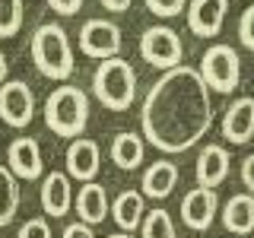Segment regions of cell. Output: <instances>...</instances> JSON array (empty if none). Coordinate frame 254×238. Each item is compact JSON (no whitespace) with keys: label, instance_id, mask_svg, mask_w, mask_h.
I'll list each match as a JSON object with an SVG mask.
<instances>
[{"label":"cell","instance_id":"cell-22","mask_svg":"<svg viewBox=\"0 0 254 238\" xmlns=\"http://www.w3.org/2000/svg\"><path fill=\"white\" fill-rule=\"evenodd\" d=\"M140 235H143V238H175V222H172V216H169V210L143 213Z\"/></svg>","mask_w":254,"mask_h":238},{"label":"cell","instance_id":"cell-6","mask_svg":"<svg viewBox=\"0 0 254 238\" xmlns=\"http://www.w3.org/2000/svg\"><path fill=\"white\" fill-rule=\"evenodd\" d=\"M140 54H143V60H146L149 67L172 70V67L181 63L185 48H181L178 32H172L169 26H153V29L143 32V38H140Z\"/></svg>","mask_w":254,"mask_h":238},{"label":"cell","instance_id":"cell-8","mask_svg":"<svg viewBox=\"0 0 254 238\" xmlns=\"http://www.w3.org/2000/svg\"><path fill=\"white\" fill-rule=\"evenodd\" d=\"M79 51L95 60L118 58V51H121V29L108 19H89L79 29Z\"/></svg>","mask_w":254,"mask_h":238},{"label":"cell","instance_id":"cell-10","mask_svg":"<svg viewBox=\"0 0 254 238\" xmlns=\"http://www.w3.org/2000/svg\"><path fill=\"white\" fill-rule=\"evenodd\" d=\"M219 213V197L216 190L210 187H194L185 194V200H181V219H185L188 229H194V232H203V229L213 226V219H216Z\"/></svg>","mask_w":254,"mask_h":238},{"label":"cell","instance_id":"cell-7","mask_svg":"<svg viewBox=\"0 0 254 238\" xmlns=\"http://www.w3.org/2000/svg\"><path fill=\"white\" fill-rule=\"evenodd\" d=\"M35 118V95L22 79H6L0 83V121L10 127H29Z\"/></svg>","mask_w":254,"mask_h":238},{"label":"cell","instance_id":"cell-31","mask_svg":"<svg viewBox=\"0 0 254 238\" xmlns=\"http://www.w3.org/2000/svg\"><path fill=\"white\" fill-rule=\"evenodd\" d=\"M6 70H10V67H6V54H3V48H0V83L6 79Z\"/></svg>","mask_w":254,"mask_h":238},{"label":"cell","instance_id":"cell-27","mask_svg":"<svg viewBox=\"0 0 254 238\" xmlns=\"http://www.w3.org/2000/svg\"><path fill=\"white\" fill-rule=\"evenodd\" d=\"M48 6L61 16H76L79 6H83V0H48Z\"/></svg>","mask_w":254,"mask_h":238},{"label":"cell","instance_id":"cell-29","mask_svg":"<svg viewBox=\"0 0 254 238\" xmlns=\"http://www.w3.org/2000/svg\"><path fill=\"white\" fill-rule=\"evenodd\" d=\"M61 238H95V235H92V226H86V222H70Z\"/></svg>","mask_w":254,"mask_h":238},{"label":"cell","instance_id":"cell-17","mask_svg":"<svg viewBox=\"0 0 254 238\" xmlns=\"http://www.w3.org/2000/svg\"><path fill=\"white\" fill-rule=\"evenodd\" d=\"M175 184H178V165L169 162V159H159L143 172V194L153 197V200H165Z\"/></svg>","mask_w":254,"mask_h":238},{"label":"cell","instance_id":"cell-4","mask_svg":"<svg viewBox=\"0 0 254 238\" xmlns=\"http://www.w3.org/2000/svg\"><path fill=\"white\" fill-rule=\"evenodd\" d=\"M92 92L108 111H127L137 99V73L124 58L99 60L92 73Z\"/></svg>","mask_w":254,"mask_h":238},{"label":"cell","instance_id":"cell-25","mask_svg":"<svg viewBox=\"0 0 254 238\" xmlns=\"http://www.w3.org/2000/svg\"><path fill=\"white\" fill-rule=\"evenodd\" d=\"M16 238H51V226H48V219H42V216H32L19 226V235Z\"/></svg>","mask_w":254,"mask_h":238},{"label":"cell","instance_id":"cell-24","mask_svg":"<svg viewBox=\"0 0 254 238\" xmlns=\"http://www.w3.org/2000/svg\"><path fill=\"white\" fill-rule=\"evenodd\" d=\"M185 6H188V0H146V10L162 16V19H172V16L185 13Z\"/></svg>","mask_w":254,"mask_h":238},{"label":"cell","instance_id":"cell-23","mask_svg":"<svg viewBox=\"0 0 254 238\" xmlns=\"http://www.w3.org/2000/svg\"><path fill=\"white\" fill-rule=\"evenodd\" d=\"M22 0H0V38H13L22 29Z\"/></svg>","mask_w":254,"mask_h":238},{"label":"cell","instance_id":"cell-14","mask_svg":"<svg viewBox=\"0 0 254 238\" xmlns=\"http://www.w3.org/2000/svg\"><path fill=\"white\" fill-rule=\"evenodd\" d=\"M222 137L229 143H235V146H242V143H248L254 137V99L251 95H242V99H235L226 108V115H222Z\"/></svg>","mask_w":254,"mask_h":238},{"label":"cell","instance_id":"cell-16","mask_svg":"<svg viewBox=\"0 0 254 238\" xmlns=\"http://www.w3.org/2000/svg\"><path fill=\"white\" fill-rule=\"evenodd\" d=\"M76 216H79V222H86V226H99V222L108 216L105 187L95 184V181H86L76 194Z\"/></svg>","mask_w":254,"mask_h":238},{"label":"cell","instance_id":"cell-3","mask_svg":"<svg viewBox=\"0 0 254 238\" xmlns=\"http://www.w3.org/2000/svg\"><path fill=\"white\" fill-rule=\"evenodd\" d=\"M45 124L58 137H83L89 124V95L79 86H58L45 102Z\"/></svg>","mask_w":254,"mask_h":238},{"label":"cell","instance_id":"cell-19","mask_svg":"<svg viewBox=\"0 0 254 238\" xmlns=\"http://www.w3.org/2000/svg\"><path fill=\"white\" fill-rule=\"evenodd\" d=\"M143 213H146V206H143V194H137V190H124V194H118L115 203H111V219L118 222L121 232L140 229Z\"/></svg>","mask_w":254,"mask_h":238},{"label":"cell","instance_id":"cell-32","mask_svg":"<svg viewBox=\"0 0 254 238\" xmlns=\"http://www.w3.org/2000/svg\"><path fill=\"white\" fill-rule=\"evenodd\" d=\"M108 238H130V232H115V235H108Z\"/></svg>","mask_w":254,"mask_h":238},{"label":"cell","instance_id":"cell-30","mask_svg":"<svg viewBox=\"0 0 254 238\" xmlns=\"http://www.w3.org/2000/svg\"><path fill=\"white\" fill-rule=\"evenodd\" d=\"M102 6L111 10V13H124L127 6H130V0H102Z\"/></svg>","mask_w":254,"mask_h":238},{"label":"cell","instance_id":"cell-2","mask_svg":"<svg viewBox=\"0 0 254 238\" xmlns=\"http://www.w3.org/2000/svg\"><path fill=\"white\" fill-rule=\"evenodd\" d=\"M32 60H35L38 73L48 76V79H58V83H64V79L73 76V48H70V38L67 32H64V26H58V22H45V26L35 29V35H32Z\"/></svg>","mask_w":254,"mask_h":238},{"label":"cell","instance_id":"cell-1","mask_svg":"<svg viewBox=\"0 0 254 238\" xmlns=\"http://www.w3.org/2000/svg\"><path fill=\"white\" fill-rule=\"evenodd\" d=\"M143 137L162 153H185L210 130L213 102L210 89L197 70L178 67L165 70L143 102Z\"/></svg>","mask_w":254,"mask_h":238},{"label":"cell","instance_id":"cell-26","mask_svg":"<svg viewBox=\"0 0 254 238\" xmlns=\"http://www.w3.org/2000/svg\"><path fill=\"white\" fill-rule=\"evenodd\" d=\"M238 42L248 48V51H254V3L242 13V19H238Z\"/></svg>","mask_w":254,"mask_h":238},{"label":"cell","instance_id":"cell-28","mask_svg":"<svg viewBox=\"0 0 254 238\" xmlns=\"http://www.w3.org/2000/svg\"><path fill=\"white\" fill-rule=\"evenodd\" d=\"M242 184L248 187V194L254 197V153L245 156V162H242Z\"/></svg>","mask_w":254,"mask_h":238},{"label":"cell","instance_id":"cell-20","mask_svg":"<svg viewBox=\"0 0 254 238\" xmlns=\"http://www.w3.org/2000/svg\"><path fill=\"white\" fill-rule=\"evenodd\" d=\"M143 156H146V143H143L140 133H118L115 140H111V162L118 165V169H137V165L143 162Z\"/></svg>","mask_w":254,"mask_h":238},{"label":"cell","instance_id":"cell-21","mask_svg":"<svg viewBox=\"0 0 254 238\" xmlns=\"http://www.w3.org/2000/svg\"><path fill=\"white\" fill-rule=\"evenodd\" d=\"M19 213V178L0 165V226H10Z\"/></svg>","mask_w":254,"mask_h":238},{"label":"cell","instance_id":"cell-9","mask_svg":"<svg viewBox=\"0 0 254 238\" xmlns=\"http://www.w3.org/2000/svg\"><path fill=\"white\" fill-rule=\"evenodd\" d=\"M6 169H10L19 181H35L45 175V162H42V146L32 137H16L6 149Z\"/></svg>","mask_w":254,"mask_h":238},{"label":"cell","instance_id":"cell-12","mask_svg":"<svg viewBox=\"0 0 254 238\" xmlns=\"http://www.w3.org/2000/svg\"><path fill=\"white\" fill-rule=\"evenodd\" d=\"M38 197H42V210L51 219L67 216L70 206H73V187H70L67 172H48V175H42V190H38Z\"/></svg>","mask_w":254,"mask_h":238},{"label":"cell","instance_id":"cell-15","mask_svg":"<svg viewBox=\"0 0 254 238\" xmlns=\"http://www.w3.org/2000/svg\"><path fill=\"white\" fill-rule=\"evenodd\" d=\"M226 178H229V153L219 146V143L203 146L200 156H197V187H210L213 190Z\"/></svg>","mask_w":254,"mask_h":238},{"label":"cell","instance_id":"cell-13","mask_svg":"<svg viewBox=\"0 0 254 238\" xmlns=\"http://www.w3.org/2000/svg\"><path fill=\"white\" fill-rule=\"evenodd\" d=\"M99 143L89 140V137H76L70 140L67 146V178H76V181H92L99 175Z\"/></svg>","mask_w":254,"mask_h":238},{"label":"cell","instance_id":"cell-11","mask_svg":"<svg viewBox=\"0 0 254 238\" xmlns=\"http://www.w3.org/2000/svg\"><path fill=\"white\" fill-rule=\"evenodd\" d=\"M226 10L229 0H190L185 6L190 32L200 38H216L222 32V22H226Z\"/></svg>","mask_w":254,"mask_h":238},{"label":"cell","instance_id":"cell-5","mask_svg":"<svg viewBox=\"0 0 254 238\" xmlns=\"http://www.w3.org/2000/svg\"><path fill=\"white\" fill-rule=\"evenodd\" d=\"M200 79L206 83V89L216 92H235L238 83H242V60H238V51L232 45H210L203 51L200 60Z\"/></svg>","mask_w":254,"mask_h":238},{"label":"cell","instance_id":"cell-18","mask_svg":"<svg viewBox=\"0 0 254 238\" xmlns=\"http://www.w3.org/2000/svg\"><path fill=\"white\" fill-rule=\"evenodd\" d=\"M222 226L232 235H248L254 232V197L251 194H235L222 206Z\"/></svg>","mask_w":254,"mask_h":238}]
</instances>
